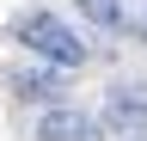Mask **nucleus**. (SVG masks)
Listing matches in <instances>:
<instances>
[{"label":"nucleus","instance_id":"1","mask_svg":"<svg viewBox=\"0 0 147 141\" xmlns=\"http://www.w3.org/2000/svg\"><path fill=\"white\" fill-rule=\"evenodd\" d=\"M12 43H25L31 55H43L49 67H80L86 61L80 31H74L67 19H55V12H18L12 19Z\"/></svg>","mask_w":147,"mask_h":141},{"label":"nucleus","instance_id":"2","mask_svg":"<svg viewBox=\"0 0 147 141\" xmlns=\"http://www.w3.org/2000/svg\"><path fill=\"white\" fill-rule=\"evenodd\" d=\"M37 141H104L98 117L92 111H74V104H49L37 117Z\"/></svg>","mask_w":147,"mask_h":141},{"label":"nucleus","instance_id":"3","mask_svg":"<svg viewBox=\"0 0 147 141\" xmlns=\"http://www.w3.org/2000/svg\"><path fill=\"white\" fill-rule=\"evenodd\" d=\"M104 129L147 135V86H117V92L104 98Z\"/></svg>","mask_w":147,"mask_h":141},{"label":"nucleus","instance_id":"4","mask_svg":"<svg viewBox=\"0 0 147 141\" xmlns=\"http://www.w3.org/2000/svg\"><path fill=\"white\" fill-rule=\"evenodd\" d=\"M61 74H67V67H12V74H6V86H12V92L18 98H31V104H61Z\"/></svg>","mask_w":147,"mask_h":141},{"label":"nucleus","instance_id":"5","mask_svg":"<svg viewBox=\"0 0 147 141\" xmlns=\"http://www.w3.org/2000/svg\"><path fill=\"white\" fill-rule=\"evenodd\" d=\"M80 12L104 31H123V0H80Z\"/></svg>","mask_w":147,"mask_h":141}]
</instances>
